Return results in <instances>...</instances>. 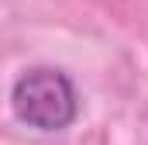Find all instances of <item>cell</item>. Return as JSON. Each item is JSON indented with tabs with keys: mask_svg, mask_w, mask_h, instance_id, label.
Here are the masks:
<instances>
[{
	"mask_svg": "<svg viewBox=\"0 0 148 145\" xmlns=\"http://www.w3.org/2000/svg\"><path fill=\"white\" fill-rule=\"evenodd\" d=\"M10 110L21 124L55 135L79 117V93L73 76L59 66H31L10 86Z\"/></svg>",
	"mask_w": 148,
	"mask_h": 145,
	"instance_id": "1",
	"label": "cell"
}]
</instances>
